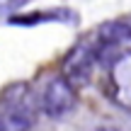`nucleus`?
<instances>
[{
    "mask_svg": "<svg viewBox=\"0 0 131 131\" xmlns=\"http://www.w3.org/2000/svg\"><path fill=\"white\" fill-rule=\"evenodd\" d=\"M75 107V90L73 83L63 75L49 80V85L44 88L41 95V109L49 114L51 119H61L66 114H70Z\"/></svg>",
    "mask_w": 131,
    "mask_h": 131,
    "instance_id": "f257e3e1",
    "label": "nucleus"
},
{
    "mask_svg": "<svg viewBox=\"0 0 131 131\" xmlns=\"http://www.w3.org/2000/svg\"><path fill=\"white\" fill-rule=\"evenodd\" d=\"M97 39L102 41V46H117L122 41L131 39V24L126 22H104L97 32Z\"/></svg>",
    "mask_w": 131,
    "mask_h": 131,
    "instance_id": "20e7f679",
    "label": "nucleus"
},
{
    "mask_svg": "<svg viewBox=\"0 0 131 131\" xmlns=\"http://www.w3.org/2000/svg\"><path fill=\"white\" fill-rule=\"evenodd\" d=\"M0 131H10V129H7V124H5V122H0Z\"/></svg>",
    "mask_w": 131,
    "mask_h": 131,
    "instance_id": "39448f33",
    "label": "nucleus"
},
{
    "mask_svg": "<svg viewBox=\"0 0 131 131\" xmlns=\"http://www.w3.org/2000/svg\"><path fill=\"white\" fill-rule=\"evenodd\" d=\"M12 24H39V22H78V15H73L68 7H53L49 12H37V15H12L10 17Z\"/></svg>",
    "mask_w": 131,
    "mask_h": 131,
    "instance_id": "7ed1b4c3",
    "label": "nucleus"
},
{
    "mask_svg": "<svg viewBox=\"0 0 131 131\" xmlns=\"http://www.w3.org/2000/svg\"><path fill=\"white\" fill-rule=\"evenodd\" d=\"M95 63V51L88 46H78L68 58V80L70 83H85L90 78V70Z\"/></svg>",
    "mask_w": 131,
    "mask_h": 131,
    "instance_id": "f03ea898",
    "label": "nucleus"
}]
</instances>
